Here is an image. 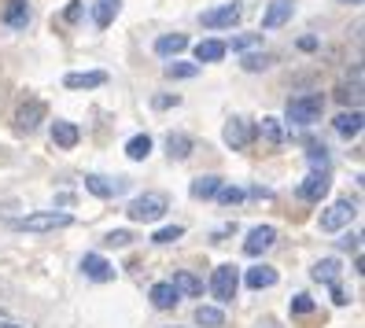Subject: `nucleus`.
<instances>
[{"instance_id": "nucleus-1", "label": "nucleus", "mask_w": 365, "mask_h": 328, "mask_svg": "<svg viewBox=\"0 0 365 328\" xmlns=\"http://www.w3.org/2000/svg\"><path fill=\"white\" fill-rule=\"evenodd\" d=\"M170 210V195L166 192H144L137 200L125 207V214L133 217V222H159V217Z\"/></svg>"}, {"instance_id": "nucleus-2", "label": "nucleus", "mask_w": 365, "mask_h": 328, "mask_svg": "<svg viewBox=\"0 0 365 328\" xmlns=\"http://www.w3.org/2000/svg\"><path fill=\"white\" fill-rule=\"evenodd\" d=\"M321 111H325V96H317V93L288 100V122L292 125H314L321 118Z\"/></svg>"}, {"instance_id": "nucleus-3", "label": "nucleus", "mask_w": 365, "mask_h": 328, "mask_svg": "<svg viewBox=\"0 0 365 328\" xmlns=\"http://www.w3.org/2000/svg\"><path fill=\"white\" fill-rule=\"evenodd\" d=\"M71 222H74L71 214L45 210V214H26V217H19L15 229H19V232H52V229H67Z\"/></svg>"}, {"instance_id": "nucleus-4", "label": "nucleus", "mask_w": 365, "mask_h": 328, "mask_svg": "<svg viewBox=\"0 0 365 328\" xmlns=\"http://www.w3.org/2000/svg\"><path fill=\"white\" fill-rule=\"evenodd\" d=\"M358 214V203L354 200H336L321 210V232H339L343 225H351Z\"/></svg>"}, {"instance_id": "nucleus-5", "label": "nucleus", "mask_w": 365, "mask_h": 328, "mask_svg": "<svg viewBox=\"0 0 365 328\" xmlns=\"http://www.w3.org/2000/svg\"><path fill=\"white\" fill-rule=\"evenodd\" d=\"M236 288H240L236 266H214V273H210V295L218 299V302H232Z\"/></svg>"}, {"instance_id": "nucleus-6", "label": "nucleus", "mask_w": 365, "mask_h": 328, "mask_svg": "<svg viewBox=\"0 0 365 328\" xmlns=\"http://www.w3.org/2000/svg\"><path fill=\"white\" fill-rule=\"evenodd\" d=\"M240 15H244V8L229 0V4H222V8L203 11V26H207V30H232L236 23H240Z\"/></svg>"}, {"instance_id": "nucleus-7", "label": "nucleus", "mask_w": 365, "mask_h": 328, "mask_svg": "<svg viewBox=\"0 0 365 328\" xmlns=\"http://www.w3.org/2000/svg\"><path fill=\"white\" fill-rule=\"evenodd\" d=\"M329 188H332L329 170H314L310 178L303 181V188H299V195H303V200H310V203H321V200L329 195Z\"/></svg>"}, {"instance_id": "nucleus-8", "label": "nucleus", "mask_w": 365, "mask_h": 328, "mask_svg": "<svg viewBox=\"0 0 365 328\" xmlns=\"http://www.w3.org/2000/svg\"><path fill=\"white\" fill-rule=\"evenodd\" d=\"M81 273L89 277V280H96V284L115 280V266H111L103 255H85V258H81Z\"/></svg>"}, {"instance_id": "nucleus-9", "label": "nucleus", "mask_w": 365, "mask_h": 328, "mask_svg": "<svg viewBox=\"0 0 365 328\" xmlns=\"http://www.w3.org/2000/svg\"><path fill=\"white\" fill-rule=\"evenodd\" d=\"M225 144L229 148H236V151H240V148H247L251 144V125H247V118H240V115H232L229 122H225Z\"/></svg>"}, {"instance_id": "nucleus-10", "label": "nucleus", "mask_w": 365, "mask_h": 328, "mask_svg": "<svg viewBox=\"0 0 365 328\" xmlns=\"http://www.w3.org/2000/svg\"><path fill=\"white\" fill-rule=\"evenodd\" d=\"M292 15H295V4H292V0H273V4L266 8V15H262V30H277V26H284Z\"/></svg>"}, {"instance_id": "nucleus-11", "label": "nucleus", "mask_w": 365, "mask_h": 328, "mask_svg": "<svg viewBox=\"0 0 365 328\" xmlns=\"http://www.w3.org/2000/svg\"><path fill=\"white\" fill-rule=\"evenodd\" d=\"M273 240H277V229L273 225H259V229H251V236L244 240V251L247 255H262L273 247Z\"/></svg>"}, {"instance_id": "nucleus-12", "label": "nucleus", "mask_w": 365, "mask_h": 328, "mask_svg": "<svg viewBox=\"0 0 365 328\" xmlns=\"http://www.w3.org/2000/svg\"><path fill=\"white\" fill-rule=\"evenodd\" d=\"M85 188H89L93 195H100V200H111V195L125 192V181H111V178H100V173H89V178H85Z\"/></svg>"}, {"instance_id": "nucleus-13", "label": "nucleus", "mask_w": 365, "mask_h": 328, "mask_svg": "<svg viewBox=\"0 0 365 328\" xmlns=\"http://www.w3.org/2000/svg\"><path fill=\"white\" fill-rule=\"evenodd\" d=\"M122 11V0H93V23L103 30L115 23V15Z\"/></svg>"}, {"instance_id": "nucleus-14", "label": "nucleus", "mask_w": 365, "mask_h": 328, "mask_svg": "<svg viewBox=\"0 0 365 328\" xmlns=\"http://www.w3.org/2000/svg\"><path fill=\"white\" fill-rule=\"evenodd\" d=\"M178 299L181 295L174 292V284H170V280H159L155 288H152V306H155V310H174Z\"/></svg>"}, {"instance_id": "nucleus-15", "label": "nucleus", "mask_w": 365, "mask_h": 328, "mask_svg": "<svg viewBox=\"0 0 365 328\" xmlns=\"http://www.w3.org/2000/svg\"><path fill=\"white\" fill-rule=\"evenodd\" d=\"M41 115H45V103H41V100L23 103V107H19V129H26V133H34L37 122H41Z\"/></svg>"}, {"instance_id": "nucleus-16", "label": "nucleus", "mask_w": 365, "mask_h": 328, "mask_svg": "<svg viewBox=\"0 0 365 328\" xmlns=\"http://www.w3.org/2000/svg\"><path fill=\"white\" fill-rule=\"evenodd\" d=\"M185 48H188V37H185V34H166V37H159V41H155V52H159L163 59L181 56Z\"/></svg>"}, {"instance_id": "nucleus-17", "label": "nucleus", "mask_w": 365, "mask_h": 328, "mask_svg": "<svg viewBox=\"0 0 365 328\" xmlns=\"http://www.w3.org/2000/svg\"><path fill=\"white\" fill-rule=\"evenodd\" d=\"M174 292L178 295H203V280L196 277V273H188V270H181V273H174Z\"/></svg>"}, {"instance_id": "nucleus-18", "label": "nucleus", "mask_w": 365, "mask_h": 328, "mask_svg": "<svg viewBox=\"0 0 365 328\" xmlns=\"http://www.w3.org/2000/svg\"><path fill=\"white\" fill-rule=\"evenodd\" d=\"M67 89H96V85H107V74L103 71H89V74H67L63 78Z\"/></svg>"}, {"instance_id": "nucleus-19", "label": "nucleus", "mask_w": 365, "mask_h": 328, "mask_svg": "<svg viewBox=\"0 0 365 328\" xmlns=\"http://www.w3.org/2000/svg\"><path fill=\"white\" fill-rule=\"evenodd\" d=\"M273 284H277V270L273 266H251L247 270V288L262 292V288H273Z\"/></svg>"}, {"instance_id": "nucleus-20", "label": "nucleus", "mask_w": 365, "mask_h": 328, "mask_svg": "<svg viewBox=\"0 0 365 328\" xmlns=\"http://www.w3.org/2000/svg\"><path fill=\"white\" fill-rule=\"evenodd\" d=\"M336 133L339 137H358L361 133V111H358V107H354V111L336 115Z\"/></svg>"}, {"instance_id": "nucleus-21", "label": "nucleus", "mask_w": 365, "mask_h": 328, "mask_svg": "<svg viewBox=\"0 0 365 328\" xmlns=\"http://www.w3.org/2000/svg\"><path fill=\"white\" fill-rule=\"evenodd\" d=\"M4 23H8L11 30H26V23H30V8H26V0H11L8 11H4Z\"/></svg>"}, {"instance_id": "nucleus-22", "label": "nucleus", "mask_w": 365, "mask_h": 328, "mask_svg": "<svg viewBox=\"0 0 365 328\" xmlns=\"http://www.w3.org/2000/svg\"><path fill=\"white\" fill-rule=\"evenodd\" d=\"M225 52H229V45L225 41H214V37H207V41L196 45V59H203V63H218Z\"/></svg>"}, {"instance_id": "nucleus-23", "label": "nucleus", "mask_w": 365, "mask_h": 328, "mask_svg": "<svg viewBox=\"0 0 365 328\" xmlns=\"http://www.w3.org/2000/svg\"><path fill=\"white\" fill-rule=\"evenodd\" d=\"M339 270H343L339 258H321L310 273H314V280H321V284H336V280H339Z\"/></svg>"}, {"instance_id": "nucleus-24", "label": "nucleus", "mask_w": 365, "mask_h": 328, "mask_svg": "<svg viewBox=\"0 0 365 328\" xmlns=\"http://www.w3.org/2000/svg\"><path fill=\"white\" fill-rule=\"evenodd\" d=\"M52 140H56V148H74L78 144V125H71V122H56L52 125Z\"/></svg>"}, {"instance_id": "nucleus-25", "label": "nucleus", "mask_w": 365, "mask_h": 328, "mask_svg": "<svg viewBox=\"0 0 365 328\" xmlns=\"http://www.w3.org/2000/svg\"><path fill=\"white\" fill-rule=\"evenodd\" d=\"M166 155L170 159H188L192 155V140L185 133H170L166 137Z\"/></svg>"}, {"instance_id": "nucleus-26", "label": "nucleus", "mask_w": 365, "mask_h": 328, "mask_svg": "<svg viewBox=\"0 0 365 328\" xmlns=\"http://www.w3.org/2000/svg\"><path fill=\"white\" fill-rule=\"evenodd\" d=\"M125 155H130L133 163L148 159V155H152V137H148V133H137L130 144H125Z\"/></svg>"}, {"instance_id": "nucleus-27", "label": "nucleus", "mask_w": 365, "mask_h": 328, "mask_svg": "<svg viewBox=\"0 0 365 328\" xmlns=\"http://www.w3.org/2000/svg\"><path fill=\"white\" fill-rule=\"evenodd\" d=\"M218 188H222V178H214V173H210V178H196V181H192V195H196V200H210Z\"/></svg>"}, {"instance_id": "nucleus-28", "label": "nucleus", "mask_w": 365, "mask_h": 328, "mask_svg": "<svg viewBox=\"0 0 365 328\" xmlns=\"http://www.w3.org/2000/svg\"><path fill=\"white\" fill-rule=\"evenodd\" d=\"M196 324H203V328H218V324H225V314L218 310V306H200V310H196Z\"/></svg>"}, {"instance_id": "nucleus-29", "label": "nucleus", "mask_w": 365, "mask_h": 328, "mask_svg": "<svg viewBox=\"0 0 365 328\" xmlns=\"http://www.w3.org/2000/svg\"><path fill=\"white\" fill-rule=\"evenodd\" d=\"M259 133H262V137H266L273 148H281V144H284V129H281V122H277V118H262Z\"/></svg>"}, {"instance_id": "nucleus-30", "label": "nucleus", "mask_w": 365, "mask_h": 328, "mask_svg": "<svg viewBox=\"0 0 365 328\" xmlns=\"http://www.w3.org/2000/svg\"><path fill=\"white\" fill-rule=\"evenodd\" d=\"M214 195H218L225 207H236V203H244V195H247V192H244V188H236V185H222Z\"/></svg>"}, {"instance_id": "nucleus-31", "label": "nucleus", "mask_w": 365, "mask_h": 328, "mask_svg": "<svg viewBox=\"0 0 365 328\" xmlns=\"http://www.w3.org/2000/svg\"><path fill=\"white\" fill-rule=\"evenodd\" d=\"M196 63H166V78H196Z\"/></svg>"}, {"instance_id": "nucleus-32", "label": "nucleus", "mask_w": 365, "mask_h": 328, "mask_svg": "<svg viewBox=\"0 0 365 328\" xmlns=\"http://www.w3.org/2000/svg\"><path fill=\"white\" fill-rule=\"evenodd\" d=\"M266 67H273V56H266V52H251L244 59V71H266Z\"/></svg>"}, {"instance_id": "nucleus-33", "label": "nucleus", "mask_w": 365, "mask_h": 328, "mask_svg": "<svg viewBox=\"0 0 365 328\" xmlns=\"http://www.w3.org/2000/svg\"><path fill=\"white\" fill-rule=\"evenodd\" d=\"M181 236H185V229H181V225H166V229H159L152 240H155V244H178Z\"/></svg>"}, {"instance_id": "nucleus-34", "label": "nucleus", "mask_w": 365, "mask_h": 328, "mask_svg": "<svg viewBox=\"0 0 365 328\" xmlns=\"http://www.w3.org/2000/svg\"><path fill=\"white\" fill-rule=\"evenodd\" d=\"M310 163H314V170H329V151H325V144H310Z\"/></svg>"}, {"instance_id": "nucleus-35", "label": "nucleus", "mask_w": 365, "mask_h": 328, "mask_svg": "<svg viewBox=\"0 0 365 328\" xmlns=\"http://www.w3.org/2000/svg\"><path fill=\"white\" fill-rule=\"evenodd\" d=\"M255 45H262V34H244V37H232V52H247Z\"/></svg>"}, {"instance_id": "nucleus-36", "label": "nucleus", "mask_w": 365, "mask_h": 328, "mask_svg": "<svg viewBox=\"0 0 365 328\" xmlns=\"http://www.w3.org/2000/svg\"><path fill=\"white\" fill-rule=\"evenodd\" d=\"M103 244H107V247H125V244H130V232H125V229H115V232L103 236Z\"/></svg>"}, {"instance_id": "nucleus-37", "label": "nucleus", "mask_w": 365, "mask_h": 328, "mask_svg": "<svg viewBox=\"0 0 365 328\" xmlns=\"http://www.w3.org/2000/svg\"><path fill=\"white\" fill-rule=\"evenodd\" d=\"M339 100H343V103L354 100V107H358V103H361V85H343V89H339Z\"/></svg>"}, {"instance_id": "nucleus-38", "label": "nucleus", "mask_w": 365, "mask_h": 328, "mask_svg": "<svg viewBox=\"0 0 365 328\" xmlns=\"http://www.w3.org/2000/svg\"><path fill=\"white\" fill-rule=\"evenodd\" d=\"M314 310V299L310 295H295L292 299V314H310Z\"/></svg>"}, {"instance_id": "nucleus-39", "label": "nucleus", "mask_w": 365, "mask_h": 328, "mask_svg": "<svg viewBox=\"0 0 365 328\" xmlns=\"http://www.w3.org/2000/svg\"><path fill=\"white\" fill-rule=\"evenodd\" d=\"M347 299H351V295H347V292H343V288H339V284H332V302H336V306H347Z\"/></svg>"}, {"instance_id": "nucleus-40", "label": "nucleus", "mask_w": 365, "mask_h": 328, "mask_svg": "<svg viewBox=\"0 0 365 328\" xmlns=\"http://www.w3.org/2000/svg\"><path fill=\"white\" fill-rule=\"evenodd\" d=\"M181 96H155V107H178Z\"/></svg>"}, {"instance_id": "nucleus-41", "label": "nucleus", "mask_w": 365, "mask_h": 328, "mask_svg": "<svg viewBox=\"0 0 365 328\" xmlns=\"http://www.w3.org/2000/svg\"><path fill=\"white\" fill-rule=\"evenodd\" d=\"M0 328H23V324H8V321H0Z\"/></svg>"}, {"instance_id": "nucleus-42", "label": "nucleus", "mask_w": 365, "mask_h": 328, "mask_svg": "<svg viewBox=\"0 0 365 328\" xmlns=\"http://www.w3.org/2000/svg\"><path fill=\"white\" fill-rule=\"evenodd\" d=\"M339 4H361V0H339Z\"/></svg>"}]
</instances>
